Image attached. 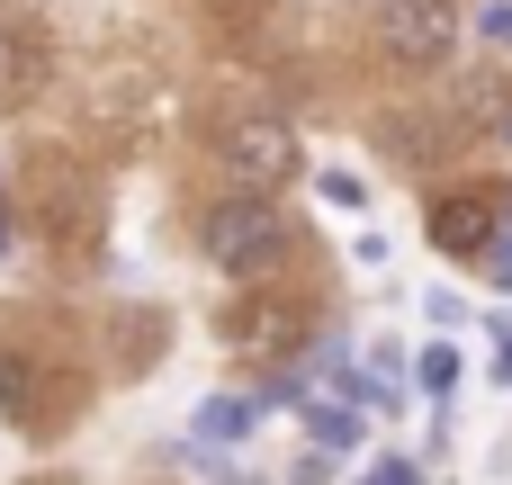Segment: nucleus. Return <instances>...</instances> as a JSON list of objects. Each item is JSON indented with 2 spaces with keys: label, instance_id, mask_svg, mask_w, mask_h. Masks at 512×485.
I'll list each match as a JSON object with an SVG mask.
<instances>
[{
  "label": "nucleus",
  "instance_id": "obj_1",
  "mask_svg": "<svg viewBox=\"0 0 512 485\" xmlns=\"http://www.w3.org/2000/svg\"><path fill=\"white\" fill-rule=\"evenodd\" d=\"M207 261L225 270V279H270L279 261H288V216L261 198V189H234V198H216L207 207Z\"/></svg>",
  "mask_w": 512,
  "mask_h": 485
},
{
  "label": "nucleus",
  "instance_id": "obj_2",
  "mask_svg": "<svg viewBox=\"0 0 512 485\" xmlns=\"http://www.w3.org/2000/svg\"><path fill=\"white\" fill-rule=\"evenodd\" d=\"M216 162L234 171V189H279L297 171V135H288V117H234L216 135Z\"/></svg>",
  "mask_w": 512,
  "mask_h": 485
},
{
  "label": "nucleus",
  "instance_id": "obj_3",
  "mask_svg": "<svg viewBox=\"0 0 512 485\" xmlns=\"http://www.w3.org/2000/svg\"><path fill=\"white\" fill-rule=\"evenodd\" d=\"M378 45H387L396 63L432 72V63L459 45V9H450V0H387V18H378Z\"/></svg>",
  "mask_w": 512,
  "mask_h": 485
},
{
  "label": "nucleus",
  "instance_id": "obj_4",
  "mask_svg": "<svg viewBox=\"0 0 512 485\" xmlns=\"http://www.w3.org/2000/svg\"><path fill=\"white\" fill-rule=\"evenodd\" d=\"M45 90V45L27 36V18H0V108H27Z\"/></svg>",
  "mask_w": 512,
  "mask_h": 485
},
{
  "label": "nucleus",
  "instance_id": "obj_5",
  "mask_svg": "<svg viewBox=\"0 0 512 485\" xmlns=\"http://www.w3.org/2000/svg\"><path fill=\"white\" fill-rule=\"evenodd\" d=\"M495 225H504V216H495V198H477V189H459V198L432 207V243H441V252H486Z\"/></svg>",
  "mask_w": 512,
  "mask_h": 485
},
{
  "label": "nucleus",
  "instance_id": "obj_6",
  "mask_svg": "<svg viewBox=\"0 0 512 485\" xmlns=\"http://www.w3.org/2000/svg\"><path fill=\"white\" fill-rule=\"evenodd\" d=\"M252 423H261V405H252V396H207V405L189 414V432H198L207 450H234V441H252Z\"/></svg>",
  "mask_w": 512,
  "mask_h": 485
},
{
  "label": "nucleus",
  "instance_id": "obj_7",
  "mask_svg": "<svg viewBox=\"0 0 512 485\" xmlns=\"http://www.w3.org/2000/svg\"><path fill=\"white\" fill-rule=\"evenodd\" d=\"M306 423H315L324 450H351V441H360V405H315V396H306Z\"/></svg>",
  "mask_w": 512,
  "mask_h": 485
},
{
  "label": "nucleus",
  "instance_id": "obj_8",
  "mask_svg": "<svg viewBox=\"0 0 512 485\" xmlns=\"http://www.w3.org/2000/svg\"><path fill=\"white\" fill-rule=\"evenodd\" d=\"M414 378H423V396H432V405H441V396H450V387H459V351H450V342H432V351H423V360H414Z\"/></svg>",
  "mask_w": 512,
  "mask_h": 485
},
{
  "label": "nucleus",
  "instance_id": "obj_9",
  "mask_svg": "<svg viewBox=\"0 0 512 485\" xmlns=\"http://www.w3.org/2000/svg\"><path fill=\"white\" fill-rule=\"evenodd\" d=\"M27 378H36L27 360H0V414H9V423H18V414H27V396H36Z\"/></svg>",
  "mask_w": 512,
  "mask_h": 485
},
{
  "label": "nucleus",
  "instance_id": "obj_10",
  "mask_svg": "<svg viewBox=\"0 0 512 485\" xmlns=\"http://www.w3.org/2000/svg\"><path fill=\"white\" fill-rule=\"evenodd\" d=\"M477 36L504 54V45H512V0H486V9H477Z\"/></svg>",
  "mask_w": 512,
  "mask_h": 485
},
{
  "label": "nucleus",
  "instance_id": "obj_11",
  "mask_svg": "<svg viewBox=\"0 0 512 485\" xmlns=\"http://www.w3.org/2000/svg\"><path fill=\"white\" fill-rule=\"evenodd\" d=\"M369 485H414V468H378V477H369Z\"/></svg>",
  "mask_w": 512,
  "mask_h": 485
},
{
  "label": "nucleus",
  "instance_id": "obj_12",
  "mask_svg": "<svg viewBox=\"0 0 512 485\" xmlns=\"http://www.w3.org/2000/svg\"><path fill=\"white\" fill-rule=\"evenodd\" d=\"M495 279H504V288H512V234H504V252H495Z\"/></svg>",
  "mask_w": 512,
  "mask_h": 485
},
{
  "label": "nucleus",
  "instance_id": "obj_13",
  "mask_svg": "<svg viewBox=\"0 0 512 485\" xmlns=\"http://www.w3.org/2000/svg\"><path fill=\"white\" fill-rule=\"evenodd\" d=\"M495 378H512V342H504V351H495Z\"/></svg>",
  "mask_w": 512,
  "mask_h": 485
},
{
  "label": "nucleus",
  "instance_id": "obj_14",
  "mask_svg": "<svg viewBox=\"0 0 512 485\" xmlns=\"http://www.w3.org/2000/svg\"><path fill=\"white\" fill-rule=\"evenodd\" d=\"M0 252H9V207H0Z\"/></svg>",
  "mask_w": 512,
  "mask_h": 485
},
{
  "label": "nucleus",
  "instance_id": "obj_15",
  "mask_svg": "<svg viewBox=\"0 0 512 485\" xmlns=\"http://www.w3.org/2000/svg\"><path fill=\"white\" fill-rule=\"evenodd\" d=\"M504 234H512V216H504Z\"/></svg>",
  "mask_w": 512,
  "mask_h": 485
}]
</instances>
